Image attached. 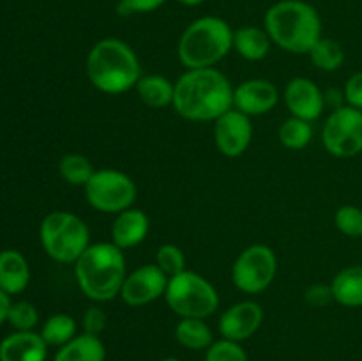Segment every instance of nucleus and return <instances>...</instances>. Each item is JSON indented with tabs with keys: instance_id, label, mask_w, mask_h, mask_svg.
Here are the masks:
<instances>
[{
	"instance_id": "obj_26",
	"label": "nucleus",
	"mask_w": 362,
	"mask_h": 361,
	"mask_svg": "<svg viewBox=\"0 0 362 361\" xmlns=\"http://www.w3.org/2000/svg\"><path fill=\"white\" fill-rule=\"evenodd\" d=\"M59 173L71 186L85 188V184L95 173V166L92 165L87 156L80 154V152H69V154H64L60 158Z\"/></svg>"
},
{
	"instance_id": "obj_39",
	"label": "nucleus",
	"mask_w": 362,
	"mask_h": 361,
	"mask_svg": "<svg viewBox=\"0 0 362 361\" xmlns=\"http://www.w3.org/2000/svg\"><path fill=\"white\" fill-rule=\"evenodd\" d=\"M361 241H362V237H361Z\"/></svg>"
},
{
	"instance_id": "obj_1",
	"label": "nucleus",
	"mask_w": 362,
	"mask_h": 361,
	"mask_svg": "<svg viewBox=\"0 0 362 361\" xmlns=\"http://www.w3.org/2000/svg\"><path fill=\"white\" fill-rule=\"evenodd\" d=\"M172 106L191 122H214L233 108V87L216 67L186 69L175 81Z\"/></svg>"
},
{
	"instance_id": "obj_38",
	"label": "nucleus",
	"mask_w": 362,
	"mask_h": 361,
	"mask_svg": "<svg viewBox=\"0 0 362 361\" xmlns=\"http://www.w3.org/2000/svg\"><path fill=\"white\" fill-rule=\"evenodd\" d=\"M159 361H182V360H179V357H163V360H159Z\"/></svg>"
},
{
	"instance_id": "obj_35",
	"label": "nucleus",
	"mask_w": 362,
	"mask_h": 361,
	"mask_svg": "<svg viewBox=\"0 0 362 361\" xmlns=\"http://www.w3.org/2000/svg\"><path fill=\"white\" fill-rule=\"evenodd\" d=\"M343 99H345L349 106L362 110V71L354 73L352 76L345 81V87H343Z\"/></svg>"
},
{
	"instance_id": "obj_27",
	"label": "nucleus",
	"mask_w": 362,
	"mask_h": 361,
	"mask_svg": "<svg viewBox=\"0 0 362 361\" xmlns=\"http://www.w3.org/2000/svg\"><path fill=\"white\" fill-rule=\"evenodd\" d=\"M278 137L279 142L290 151H303L310 145L311 138H313V127L308 120L290 115L279 127Z\"/></svg>"
},
{
	"instance_id": "obj_29",
	"label": "nucleus",
	"mask_w": 362,
	"mask_h": 361,
	"mask_svg": "<svg viewBox=\"0 0 362 361\" xmlns=\"http://www.w3.org/2000/svg\"><path fill=\"white\" fill-rule=\"evenodd\" d=\"M7 322L14 331H34L39 324V311L30 301H13Z\"/></svg>"
},
{
	"instance_id": "obj_18",
	"label": "nucleus",
	"mask_w": 362,
	"mask_h": 361,
	"mask_svg": "<svg viewBox=\"0 0 362 361\" xmlns=\"http://www.w3.org/2000/svg\"><path fill=\"white\" fill-rule=\"evenodd\" d=\"M30 283V265L18 250L0 251V289L11 297L21 294Z\"/></svg>"
},
{
	"instance_id": "obj_10",
	"label": "nucleus",
	"mask_w": 362,
	"mask_h": 361,
	"mask_svg": "<svg viewBox=\"0 0 362 361\" xmlns=\"http://www.w3.org/2000/svg\"><path fill=\"white\" fill-rule=\"evenodd\" d=\"M322 144L334 158L349 159L362 152V110L343 105L332 110L322 127Z\"/></svg>"
},
{
	"instance_id": "obj_25",
	"label": "nucleus",
	"mask_w": 362,
	"mask_h": 361,
	"mask_svg": "<svg viewBox=\"0 0 362 361\" xmlns=\"http://www.w3.org/2000/svg\"><path fill=\"white\" fill-rule=\"evenodd\" d=\"M310 59L317 69L325 73H334L345 64V50L338 41L322 35L317 45L310 50Z\"/></svg>"
},
{
	"instance_id": "obj_6",
	"label": "nucleus",
	"mask_w": 362,
	"mask_h": 361,
	"mask_svg": "<svg viewBox=\"0 0 362 361\" xmlns=\"http://www.w3.org/2000/svg\"><path fill=\"white\" fill-rule=\"evenodd\" d=\"M39 241L52 260L74 264L90 246V230L78 214L69 211H52L42 218Z\"/></svg>"
},
{
	"instance_id": "obj_21",
	"label": "nucleus",
	"mask_w": 362,
	"mask_h": 361,
	"mask_svg": "<svg viewBox=\"0 0 362 361\" xmlns=\"http://www.w3.org/2000/svg\"><path fill=\"white\" fill-rule=\"evenodd\" d=\"M134 91L144 105L154 110H161L173 105L175 81L168 80L163 74H141Z\"/></svg>"
},
{
	"instance_id": "obj_7",
	"label": "nucleus",
	"mask_w": 362,
	"mask_h": 361,
	"mask_svg": "<svg viewBox=\"0 0 362 361\" xmlns=\"http://www.w3.org/2000/svg\"><path fill=\"white\" fill-rule=\"evenodd\" d=\"M165 301L170 310L180 319H209L219 308V294L205 276L198 273H179L168 280Z\"/></svg>"
},
{
	"instance_id": "obj_28",
	"label": "nucleus",
	"mask_w": 362,
	"mask_h": 361,
	"mask_svg": "<svg viewBox=\"0 0 362 361\" xmlns=\"http://www.w3.org/2000/svg\"><path fill=\"white\" fill-rule=\"evenodd\" d=\"M156 265L165 273L168 278L186 271V255L182 248L173 243H165L156 251Z\"/></svg>"
},
{
	"instance_id": "obj_5",
	"label": "nucleus",
	"mask_w": 362,
	"mask_h": 361,
	"mask_svg": "<svg viewBox=\"0 0 362 361\" xmlns=\"http://www.w3.org/2000/svg\"><path fill=\"white\" fill-rule=\"evenodd\" d=\"M233 50V28L219 16L191 21L177 42V57L186 69L214 67Z\"/></svg>"
},
{
	"instance_id": "obj_9",
	"label": "nucleus",
	"mask_w": 362,
	"mask_h": 361,
	"mask_svg": "<svg viewBox=\"0 0 362 361\" xmlns=\"http://www.w3.org/2000/svg\"><path fill=\"white\" fill-rule=\"evenodd\" d=\"M278 275V257L267 244L244 248L232 264V283L244 294H262L272 285Z\"/></svg>"
},
{
	"instance_id": "obj_23",
	"label": "nucleus",
	"mask_w": 362,
	"mask_h": 361,
	"mask_svg": "<svg viewBox=\"0 0 362 361\" xmlns=\"http://www.w3.org/2000/svg\"><path fill=\"white\" fill-rule=\"evenodd\" d=\"M173 335L177 343L187 350H207L214 343V333L207 324V319H180Z\"/></svg>"
},
{
	"instance_id": "obj_24",
	"label": "nucleus",
	"mask_w": 362,
	"mask_h": 361,
	"mask_svg": "<svg viewBox=\"0 0 362 361\" xmlns=\"http://www.w3.org/2000/svg\"><path fill=\"white\" fill-rule=\"evenodd\" d=\"M41 336L48 347H62L78 335V324L69 314H53L42 322Z\"/></svg>"
},
{
	"instance_id": "obj_22",
	"label": "nucleus",
	"mask_w": 362,
	"mask_h": 361,
	"mask_svg": "<svg viewBox=\"0 0 362 361\" xmlns=\"http://www.w3.org/2000/svg\"><path fill=\"white\" fill-rule=\"evenodd\" d=\"M106 347L103 340L88 333H78L71 342L59 347L53 361H105Z\"/></svg>"
},
{
	"instance_id": "obj_2",
	"label": "nucleus",
	"mask_w": 362,
	"mask_h": 361,
	"mask_svg": "<svg viewBox=\"0 0 362 361\" xmlns=\"http://www.w3.org/2000/svg\"><path fill=\"white\" fill-rule=\"evenodd\" d=\"M85 71L92 87L108 96L131 91L144 74L134 50L119 38L99 39L88 52Z\"/></svg>"
},
{
	"instance_id": "obj_16",
	"label": "nucleus",
	"mask_w": 362,
	"mask_h": 361,
	"mask_svg": "<svg viewBox=\"0 0 362 361\" xmlns=\"http://www.w3.org/2000/svg\"><path fill=\"white\" fill-rule=\"evenodd\" d=\"M151 230V219L141 209L129 207L126 211L115 214L112 223V243L120 250H129L144 243Z\"/></svg>"
},
{
	"instance_id": "obj_19",
	"label": "nucleus",
	"mask_w": 362,
	"mask_h": 361,
	"mask_svg": "<svg viewBox=\"0 0 362 361\" xmlns=\"http://www.w3.org/2000/svg\"><path fill=\"white\" fill-rule=\"evenodd\" d=\"M272 41L264 27L246 25L233 30V50L250 62L264 60L271 52Z\"/></svg>"
},
{
	"instance_id": "obj_15",
	"label": "nucleus",
	"mask_w": 362,
	"mask_h": 361,
	"mask_svg": "<svg viewBox=\"0 0 362 361\" xmlns=\"http://www.w3.org/2000/svg\"><path fill=\"white\" fill-rule=\"evenodd\" d=\"M278 103V87L265 78H250L233 88V108L247 117L265 115L272 112Z\"/></svg>"
},
{
	"instance_id": "obj_36",
	"label": "nucleus",
	"mask_w": 362,
	"mask_h": 361,
	"mask_svg": "<svg viewBox=\"0 0 362 361\" xmlns=\"http://www.w3.org/2000/svg\"><path fill=\"white\" fill-rule=\"evenodd\" d=\"M11 304H13V301H11L9 294H6L2 289H0V326H2L4 322H7V315H9Z\"/></svg>"
},
{
	"instance_id": "obj_3",
	"label": "nucleus",
	"mask_w": 362,
	"mask_h": 361,
	"mask_svg": "<svg viewBox=\"0 0 362 361\" xmlns=\"http://www.w3.org/2000/svg\"><path fill=\"white\" fill-rule=\"evenodd\" d=\"M74 276L81 292L94 303L115 299L127 276L124 250L112 241L90 244L74 262Z\"/></svg>"
},
{
	"instance_id": "obj_8",
	"label": "nucleus",
	"mask_w": 362,
	"mask_h": 361,
	"mask_svg": "<svg viewBox=\"0 0 362 361\" xmlns=\"http://www.w3.org/2000/svg\"><path fill=\"white\" fill-rule=\"evenodd\" d=\"M83 190L88 205L103 214H119L133 207L138 197L136 183L115 168H98Z\"/></svg>"
},
{
	"instance_id": "obj_20",
	"label": "nucleus",
	"mask_w": 362,
	"mask_h": 361,
	"mask_svg": "<svg viewBox=\"0 0 362 361\" xmlns=\"http://www.w3.org/2000/svg\"><path fill=\"white\" fill-rule=\"evenodd\" d=\"M332 296L345 308H362V265H349L334 275Z\"/></svg>"
},
{
	"instance_id": "obj_11",
	"label": "nucleus",
	"mask_w": 362,
	"mask_h": 361,
	"mask_svg": "<svg viewBox=\"0 0 362 361\" xmlns=\"http://www.w3.org/2000/svg\"><path fill=\"white\" fill-rule=\"evenodd\" d=\"M168 276L156 264H144L127 273L119 297L131 308L147 306L159 297H165Z\"/></svg>"
},
{
	"instance_id": "obj_17",
	"label": "nucleus",
	"mask_w": 362,
	"mask_h": 361,
	"mask_svg": "<svg viewBox=\"0 0 362 361\" xmlns=\"http://www.w3.org/2000/svg\"><path fill=\"white\" fill-rule=\"evenodd\" d=\"M48 343L41 333L14 331L0 342V361H46Z\"/></svg>"
},
{
	"instance_id": "obj_14",
	"label": "nucleus",
	"mask_w": 362,
	"mask_h": 361,
	"mask_svg": "<svg viewBox=\"0 0 362 361\" xmlns=\"http://www.w3.org/2000/svg\"><path fill=\"white\" fill-rule=\"evenodd\" d=\"M283 101L290 115L308 120V122L320 119L325 108L324 92L313 80L306 76H296L285 85Z\"/></svg>"
},
{
	"instance_id": "obj_13",
	"label": "nucleus",
	"mask_w": 362,
	"mask_h": 361,
	"mask_svg": "<svg viewBox=\"0 0 362 361\" xmlns=\"http://www.w3.org/2000/svg\"><path fill=\"white\" fill-rule=\"evenodd\" d=\"M264 308L257 301H239L221 314L218 331L221 338L233 342H246L264 324Z\"/></svg>"
},
{
	"instance_id": "obj_31",
	"label": "nucleus",
	"mask_w": 362,
	"mask_h": 361,
	"mask_svg": "<svg viewBox=\"0 0 362 361\" xmlns=\"http://www.w3.org/2000/svg\"><path fill=\"white\" fill-rule=\"evenodd\" d=\"M204 361H250V356L243 343L219 338L214 340V343L205 350Z\"/></svg>"
},
{
	"instance_id": "obj_4",
	"label": "nucleus",
	"mask_w": 362,
	"mask_h": 361,
	"mask_svg": "<svg viewBox=\"0 0 362 361\" xmlns=\"http://www.w3.org/2000/svg\"><path fill=\"white\" fill-rule=\"evenodd\" d=\"M264 28L272 45L288 53L304 55L322 38V18L310 2L279 0L265 13Z\"/></svg>"
},
{
	"instance_id": "obj_12",
	"label": "nucleus",
	"mask_w": 362,
	"mask_h": 361,
	"mask_svg": "<svg viewBox=\"0 0 362 361\" xmlns=\"http://www.w3.org/2000/svg\"><path fill=\"white\" fill-rule=\"evenodd\" d=\"M253 142L251 117L232 108L214 120V144L225 158H240Z\"/></svg>"
},
{
	"instance_id": "obj_33",
	"label": "nucleus",
	"mask_w": 362,
	"mask_h": 361,
	"mask_svg": "<svg viewBox=\"0 0 362 361\" xmlns=\"http://www.w3.org/2000/svg\"><path fill=\"white\" fill-rule=\"evenodd\" d=\"M168 0H119V13L122 16H131V14H148L163 7Z\"/></svg>"
},
{
	"instance_id": "obj_30",
	"label": "nucleus",
	"mask_w": 362,
	"mask_h": 361,
	"mask_svg": "<svg viewBox=\"0 0 362 361\" xmlns=\"http://www.w3.org/2000/svg\"><path fill=\"white\" fill-rule=\"evenodd\" d=\"M334 225L343 236L361 239L362 237V209L354 204H345L338 207L334 214Z\"/></svg>"
},
{
	"instance_id": "obj_32",
	"label": "nucleus",
	"mask_w": 362,
	"mask_h": 361,
	"mask_svg": "<svg viewBox=\"0 0 362 361\" xmlns=\"http://www.w3.org/2000/svg\"><path fill=\"white\" fill-rule=\"evenodd\" d=\"M106 322H108V315L98 304H92L87 310L83 311V317H81V326H83V333L88 335L99 336L106 328Z\"/></svg>"
},
{
	"instance_id": "obj_34",
	"label": "nucleus",
	"mask_w": 362,
	"mask_h": 361,
	"mask_svg": "<svg viewBox=\"0 0 362 361\" xmlns=\"http://www.w3.org/2000/svg\"><path fill=\"white\" fill-rule=\"evenodd\" d=\"M304 301L313 308H322L325 304L332 303L334 296H332L331 283L324 285V283H313L304 290Z\"/></svg>"
},
{
	"instance_id": "obj_37",
	"label": "nucleus",
	"mask_w": 362,
	"mask_h": 361,
	"mask_svg": "<svg viewBox=\"0 0 362 361\" xmlns=\"http://www.w3.org/2000/svg\"><path fill=\"white\" fill-rule=\"evenodd\" d=\"M177 2L182 4V6H186V7H197V6H200V4H204L205 0H177Z\"/></svg>"
}]
</instances>
